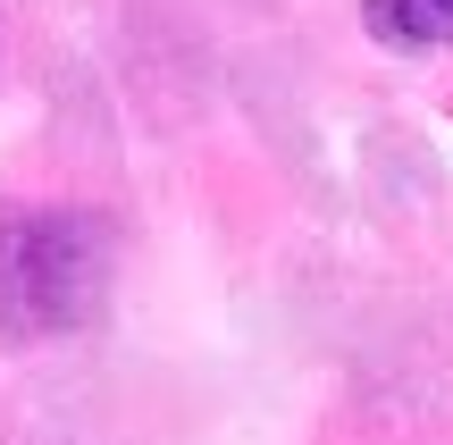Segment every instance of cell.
I'll return each instance as SVG.
<instances>
[{
  "mask_svg": "<svg viewBox=\"0 0 453 445\" xmlns=\"http://www.w3.org/2000/svg\"><path fill=\"white\" fill-rule=\"evenodd\" d=\"M118 235L84 202H0V336L50 345L101 319Z\"/></svg>",
  "mask_w": 453,
  "mask_h": 445,
  "instance_id": "6da1fadb",
  "label": "cell"
},
{
  "mask_svg": "<svg viewBox=\"0 0 453 445\" xmlns=\"http://www.w3.org/2000/svg\"><path fill=\"white\" fill-rule=\"evenodd\" d=\"M370 34L395 50H453V0H370Z\"/></svg>",
  "mask_w": 453,
  "mask_h": 445,
  "instance_id": "7a4b0ae2",
  "label": "cell"
}]
</instances>
